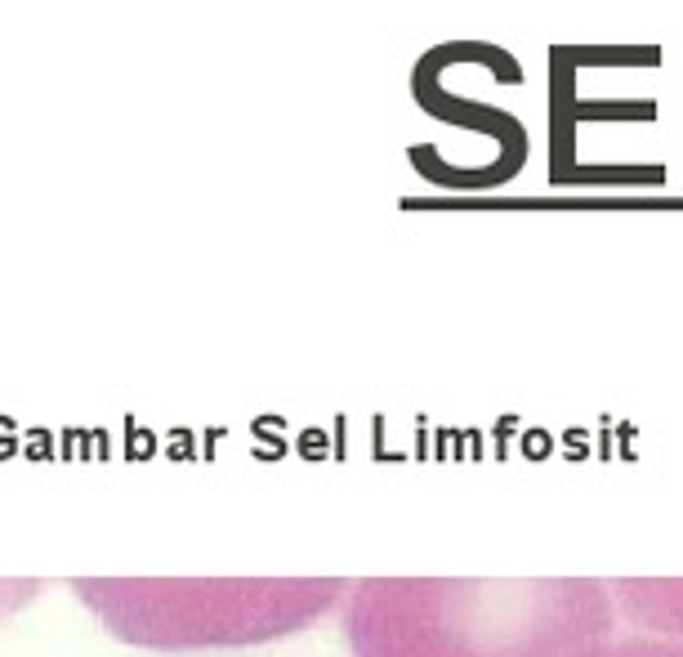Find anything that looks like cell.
Listing matches in <instances>:
<instances>
[{
  "instance_id": "obj_3",
  "label": "cell",
  "mask_w": 683,
  "mask_h": 657,
  "mask_svg": "<svg viewBox=\"0 0 683 657\" xmlns=\"http://www.w3.org/2000/svg\"><path fill=\"white\" fill-rule=\"evenodd\" d=\"M617 604L630 622L683 640V582H617Z\"/></svg>"
},
{
  "instance_id": "obj_2",
  "label": "cell",
  "mask_w": 683,
  "mask_h": 657,
  "mask_svg": "<svg viewBox=\"0 0 683 657\" xmlns=\"http://www.w3.org/2000/svg\"><path fill=\"white\" fill-rule=\"evenodd\" d=\"M81 595L117 635L152 649L246 644L309 626L344 595L340 582H250V586H90Z\"/></svg>"
},
{
  "instance_id": "obj_1",
  "label": "cell",
  "mask_w": 683,
  "mask_h": 657,
  "mask_svg": "<svg viewBox=\"0 0 683 657\" xmlns=\"http://www.w3.org/2000/svg\"><path fill=\"white\" fill-rule=\"evenodd\" d=\"M612 622L599 582H362L344 635L353 657H581Z\"/></svg>"
},
{
  "instance_id": "obj_4",
  "label": "cell",
  "mask_w": 683,
  "mask_h": 657,
  "mask_svg": "<svg viewBox=\"0 0 683 657\" xmlns=\"http://www.w3.org/2000/svg\"><path fill=\"white\" fill-rule=\"evenodd\" d=\"M581 657H683V640L666 635H625V640H603Z\"/></svg>"
}]
</instances>
